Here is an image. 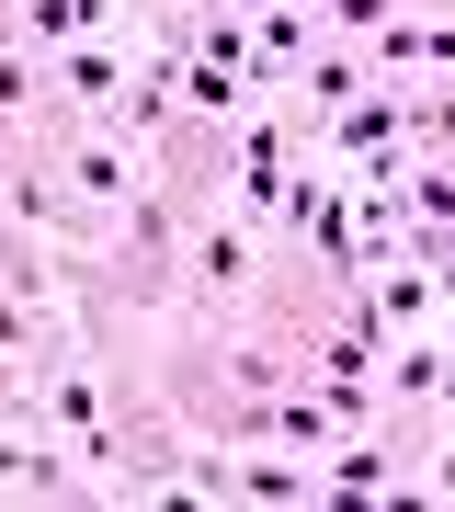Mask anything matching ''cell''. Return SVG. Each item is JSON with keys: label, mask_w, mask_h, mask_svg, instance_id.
<instances>
[{"label": "cell", "mask_w": 455, "mask_h": 512, "mask_svg": "<svg viewBox=\"0 0 455 512\" xmlns=\"http://www.w3.org/2000/svg\"><path fill=\"white\" fill-rule=\"evenodd\" d=\"M376 69H399V80L433 69V80H455V23H421V12L399 23V12H387V23H376Z\"/></svg>", "instance_id": "cell-1"}, {"label": "cell", "mask_w": 455, "mask_h": 512, "mask_svg": "<svg viewBox=\"0 0 455 512\" xmlns=\"http://www.w3.org/2000/svg\"><path fill=\"white\" fill-rule=\"evenodd\" d=\"M12 23H23V46H80L114 23V0H12Z\"/></svg>", "instance_id": "cell-2"}, {"label": "cell", "mask_w": 455, "mask_h": 512, "mask_svg": "<svg viewBox=\"0 0 455 512\" xmlns=\"http://www.w3.org/2000/svg\"><path fill=\"white\" fill-rule=\"evenodd\" d=\"M69 183H80L91 205H126V194H137V160H126V148H69Z\"/></svg>", "instance_id": "cell-3"}, {"label": "cell", "mask_w": 455, "mask_h": 512, "mask_svg": "<svg viewBox=\"0 0 455 512\" xmlns=\"http://www.w3.org/2000/svg\"><path fill=\"white\" fill-rule=\"evenodd\" d=\"M194 285H217V296L251 285V239H239V228H205V239H194Z\"/></svg>", "instance_id": "cell-4"}, {"label": "cell", "mask_w": 455, "mask_h": 512, "mask_svg": "<svg viewBox=\"0 0 455 512\" xmlns=\"http://www.w3.org/2000/svg\"><path fill=\"white\" fill-rule=\"evenodd\" d=\"M296 92H308V114H342V103L364 92V57H308V80H296Z\"/></svg>", "instance_id": "cell-5"}, {"label": "cell", "mask_w": 455, "mask_h": 512, "mask_svg": "<svg viewBox=\"0 0 455 512\" xmlns=\"http://www.w3.org/2000/svg\"><path fill=\"white\" fill-rule=\"evenodd\" d=\"M35 92H46V69L23 46H0V114H35Z\"/></svg>", "instance_id": "cell-6"}, {"label": "cell", "mask_w": 455, "mask_h": 512, "mask_svg": "<svg viewBox=\"0 0 455 512\" xmlns=\"http://www.w3.org/2000/svg\"><path fill=\"white\" fill-rule=\"evenodd\" d=\"M410 137H433V148H455V80H433V92L410 103Z\"/></svg>", "instance_id": "cell-7"}, {"label": "cell", "mask_w": 455, "mask_h": 512, "mask_svg": "<svg viewBox=\"0 0 455 512\" xmlns=\"http://www.w3.org/2000/svg\"><path fill=\"white\" fill-rule=\"evenodd\" d=\"M387 12H399V0H330V23H342V35H376Z\"/></svg>", "instance_id": "cell-8"}, {"label": "cell", "mask_w": 455, "mask_h": 512, "mask_svg": "<svg viewBox=\"0 0 455 512\" xmlns=\"http://www.w3.org/2000/svg\"><path fill=\"white\" fill-rule=\"evenodd\" d=\"M444 399H455V376H444Z\"/></svg>", "instance_id": "cell-9"}]
</instances>
